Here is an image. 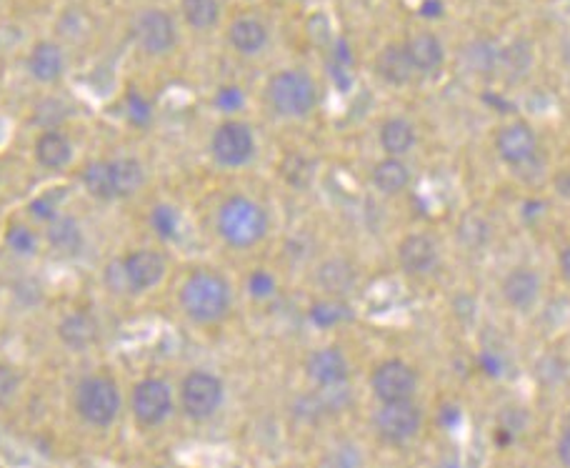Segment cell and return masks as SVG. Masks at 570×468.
<instances>
[{
  "label": "cell",
  "mask_w": 570,
  "mask_h": 468,
  "mask_svg": "<svg viewBox=\"0 0 570 468\" xmlns=\"http://www.w3.org/2000/svg\"><path fill=\"white\" fill-rule=\"evenodd\" d=\"M233 291L230 283L215 271H195L180 288V306L195 323H215L228 316Z\"/></svg>",
  "instance_id": "6da1fadb"
},
{
  "label": "cell",
  "mask_w": 570,
  "mask_h": 468,
  "mask_svg": "<svg viewBox=\"0 0 570 468\" xmlns=\"http://www.w3.org/2000/svg\"><path fill=\"white\" fill-rule=\"evenodd\" d=\"M220 238L233 248H253L268 233V213L260 203H255L248 196H230L225 198L218 211Z\"/></svg>",
  "instance_id": "7a4b0ae2"
},
{
  "label": "cell",
  "mask_w": 570,
  "mask_h": 468,
  "mask_svg": "<svg viewBox=\"0 0 570 468\" xmlns=\"http://www.w3.org/2000/svg\"><path fill=\"white\" fill-rule=\"evenodd\" d=\"M265 98L268 106L273 108L275 116L280 118H298L310 116L318 106V86L313 78L298 68L278 71L265 86Z\"/></svg>",
  "instance_id": "3957f363"
},
{
  "label": "cell",
  "mask_w": 570,
  "mask_h": 468,
  "mask_svg": "<svg viewBox=\"0 0 570 468\" xmlns=\"http://www.w3.org/2000/svg\"><path fill=\"white\" fill-rule=\"evenodd\" d=\"M75 411L90 426H110L120 413V391L105 376H90L75 391Z\"/></svg>",
  "instance_id": "277c9868"
},
{
  "label": "cell",
  "mask_w": 570,
  "mask_h": 468,
  "mask_svg": "<svg viewBox=\"0 0 570 468\" xmlns=\"http://www.w3.org/2000/svg\"><path fill=\"white\" fill-rule=\"evenodd\" d=\"M375 431L390 446H403V443L413 441L420 433L423 426V411L418 408V403L413 398L408 401H390L380 403V408L375 411Z\"/></svg>",
  "instance_id": "5b68a950"
},
{
  "label": "cell",
  "mask_w": 570,
  "mask_h": 468,
  "mask_svg": "<svg viewBox=\"0 0 570 468\" xmlns=\"http://www.w3.org/2000/svg\"><path fill=\"white\" fill-rule=\"evenodd\" d=\"M225 396L223 381L210 371H190L180 383V406L193 421H205L220 408Z\"/></svg>",
  "instance_id": "8992f818"
},
{
  "label": "cell",
  "mask_w": 570,
  "mask_h": 468,
  "mask_svg": "<svg viewBox=\"0 0 570 468\" xmlns=\"http://www.w3.org/2000/svg\"><path fill=\"white\" fill-rule=\"evenodd\" d=\"M133 41L148 56H165L178 43V28H175L173 16L163 8H148L138 13L133 21Z\"/></svg>",
  "instance_id": "52a82bcc"
},
{
  "label": "cell",
  "mask_w": 570,
  "mask_h": 468,
  "mask_svg": "<svg viewBox=\"0 0 570 468\" xmlns=\"http://www.w3.org/2000/svg\"><path fill=\"white\" fill-rule=\"evenodd\" d=\"M210 153H213L215 163L225 168L245 166L255 156L253 128L243 121L220 123L210 138Z\"/></svg>",
  "instance_id": "ba28073f"
},
{
  "label": "cell",
  "mask_w": 570,
  "mask_h": 468,
  "mask_svg": "<svg viewBox=\"0 0 570 468\" xmlns=\"http://www.w3.org/2000/svg\"><path fill=\"white\" fill-rule=\"evenodd\" d=\"M370 388L380 403L408 401L418 391V373L410 363L400 361V358H388L373 368Z\"/></svg>",
  "instance_id": "9c48e42d"
},
{
  "label": "cell",
  "mask_w": 570,
  "mask_h": 468,
  "mask_svg": "<svg viewBox=\"0 0 570 468\" xmlns=\"http://www.w3.org/2000/svg\"><path fill=\"white\" fill-rule=\"evenodd\" d=\"M130 406L140 426H160L173 413V391L160 378H145L133 388Z\"/></svg>",
  "instance_id": "30bf717a"
},
{
  "label": "cell",
  "mask_w": 570,
  "mask_h": 468,
  "mask_svg": "<svg viewBox=\"0 0 570 468\" xmlns=\"http://www.w3.org/2000/svg\"><path fill=\"white\" fill-rule=\"evenodd\" d=\"M125 273L130 293H143L158 286L165 276V258L153 248H140V251L128 253L120 261Z\"/></svg>",
  "instance_id": "8fae6325"
},
{
  "label": "cell",
  "mask_w": 570,
  "mask_h": 468,
  "mask_svg": "<svg viewBox=\"0 0 570 468\" xmlns=\"http://www.w3.org/2000/svg\"><path fill=\"white\" fill-rule=\"evenodd\" d=\"M495 151L508 166H525L538 153V136L528 123H508L495 133Z\"/></svg>",
  "instance_id": "7c38bea8"
},
{
  "label": "cell",
  "mask_w": 570,
  "mask_h": 468,
  "mask_svg": "<svg viewBox=\"0 0 570 468\" xmlns=\"http://www.w3.org/2000/svg\"><path fill=\"white\" fill-rule=\"evenodd\" d=\"M305 376L318 388H340L348 381V358L340 348L325 346L305 358Z\"/></svg>",
  "instance_id": "4fadbf2b"
},
{
  "label": "cell",
  "mask_w": 570,
  "mask_h": 468,
  "mask_svg": "<svg viewBox=\"0 0 570 468\" xmlns=\"http://www.w3.org/2000/svg\"><path fill=\"white\" fill-rule=\"evenodd\" d=\"M398 266L408 276H428L438 266V246L425 233H408L398 243Z\"/></svg>",
  "instance_id": "5bb4252c"
},
{
  "label": "cell",
  "mask_w": 570,
  "mask_h": 468,
  "mask_svg": "<svg viewBox=\"0 0 570 468\" xmlns=\"http://www.w3.org/2000/svg\"><path fill=\"white\" fill-rule=\"evenodd\" d=\"M500 293L508 306L525 311L533 306L540 296V276L535 268L530 266H515L505 273L503 283H500Z\"/></svg>",
  "instance_id": "9a60e30c"
},
{
  "label": "cell",
  "mask_w": 570,
  "mask_h": 468,
  "mask_svg": "<svg viewBox=\"0 0 570 468\" xmlns=\"http://www.w3.org/2000/svg\"><path fill=\"white\" fill-rule=\"evenodd\" d=\"M375 73L388 86H408L418 76L408 51H405V43H388L380 48V53L375 56Z\"/></svg>",
  "instance_id": "2e32d148"
},
{
  "label": "cell",
  "mask_w": 570,
  "mask_h": 468,
  "mask_svg": "<svg viewBox=\"0 0 570 468\" xmlns=\"http://www.w3.org/2000/svg\"><path fill=\"white\" fill-rule=\"evenodd\" d=\"M405 51H408L410 61H413L415 73H438L445 63V46L435 33L420 31L405 41Z\"/></svg>",
  "instance_id": "e0dca14e"
},
{
  "label": "cell",
  "mask_w": 570,
  "mask_h": 468,
  "mask_svg": "<svg viewBox=\"0 0 570 468\" xmlns=\"http://www.w3.org/2000/svg\"><path fill=\"white\" fill-rule=\"evenodd\" d=\"M65 71V53L58 43L40 41L35 43L28 56V73L38 83H55L60 81Z\"/></svg>",
  "instance_id": "ac0fdd59"
},
{
  "label": "cell",
  "mask_w": 570,
  "mask_h": 468,
  "mask_svg": "<svg viewBox=\"0 0 570 468\" xmlns=\"http://www.w3.org/2000/svg\"><path fill=\"white\" fill-rule=\"evenodd\" d=\"M228 41L240 56H255L268 46V26L260 18H235L228 28Z\"/></svg>",
  "instance_id": "d6986e66"
},
{
  "label": "cell",
  "mask_w": 570,
  "mask_h": 468,
  "mask_svg": "<svg viewBox=\"0 0 570 468\" xmlns=\"http://www.w3.org/2000/svg\"><path fill=\"white\" fill-rule=\"evenodd\" d=\"M380 138V148L385 151V156H395L403 158L405 153H410L415 148V141H418V131H415L413 123L408 118L393 116L388 121H383L378 131Z\"/></svg>",
  "instance_id": "ffe728a7"
},
{
  "label": "cell",
  "mask_w": 570,
  "mask_h": 468,
  "mask_svg": "<svg viewBox=\"0 0 570 468\" xmlns=\"http://www.w3.org/2000/svg\"><path fill=\"white\" fill-rule=\"evenodd\" d=\"M70 158H73V143L65 133L55 131V128L40 133V138L35 141V161L40 166L48 168V171H60V168L68 166Z\"/></svg>",
  "instance_id": "44dd1931"
},
{
  "label": "cell",
  "mask_w": 570,
  "mask_h": 468,
  "mask_svg": "<svg viewBox=\"0 0 570 468\" xmlns=\"http://www.w3.org/2000/svg\"><path fill=\"white\" fill-rule=\"evenodd\" d=\"M370 181L383 196H398L410 186V168L405 166L403 158L385 156L373 166Z\"/></svg>",
  "instance_id": "7402d4cb"
},
{
  "label": "cell",
  "mask_w": 570,
  "mask_h": 468,
  "mask_svg": "<svg viewBox=\"0 0 570 468\" xmlns=\"http://www.w3.org/2000/svg\"><path fill=\"white\" fill-rule=\"evenodd\" d=\"M315 278L330 298H343L355 286V268L343 258H330L318 268Z\"/></svg>",
  "instance_id": "603a6c76"
},
{
  "label": "cell",
  "mask_w": 570,
  "mask_h": 468,
  "mask_svg": "<svg viewBox=\"0 0 570 468\" xmlns=\"http://www.w3.org/2000/svg\"><path fill=\"white\" fill-rule=\"evenodd\" d=\"M45 238H48L50 248L60 256H75L83 248V231L68 216H55L45 231Z\"/></svg>",
  "instance_id": "cb8c5ba5"
},
{
  "label": "cell",
  "mask_w": 570,
  "mask_h": 468,
  "mask_svg": "<svg viewBox=\"0 0 570 468\" xmlns=\"http://www.w3.org/2000/svg\"><path fill=\"white\" fill-rule=\"evenodd\" d=\"M110 171H113L115 198H130L143 188L145 168L135 158H115L110 161Z\"/></svg>",
  "instance_id": "d4e9b609"
},
{
  "label": "cell",
  "mask_w": 570,
  "mask_h": 468,
  "mask_svg": "<svg viewBox=\"0 0 570 468\" xmlns=\"http://www.w3.org/2000/svg\"><path fill=\"white\" fill-rule=\"evenodd\" d=\"M60 338L70 348H88L98 338V323L88 313H70L58 326Z\"/></svg>",
  "instance_id": "484cf974"
},
{
  "label": "cell",
  "mask_w": 570,
  "mask_h": 468,
  "mask_svg": "<svg viewBox=\"0 0 570 468\" xmlns=\"http://www.w3.org/2000/svg\"><path fill=\"white\" fill-rule=\"evenodd\" d=\"M83 186H85V191L95 198V201H115L110 161L88 163L83 171Z\"/></svg>",
  "instance_id": "4316f807"
},
{
  "label": "cell",
  "mask_w": 570,
  "mask_h": 468,
  "mask_svg": "<svg viewBox=\"0 0 570 468\" xmlns=\"http://www.w3.org/2000/svg\"><path fill=\"white\" fill-rule=\"evenodd\" d=\"M183 18L193 31H210L220 18L218 0H183Z\"/></svg>",
  "instance_id": "83f0119b"
},
{
  "label": "cell",
  "mask_w": 570,
  "mask_h": 468,
  "mask_svg": "<svg viewBox=\"0 0 570 468\" xmlns=\"http://www.w3.org/2000/svg\"><path fill=\"white\" fill-rule=\"evenodd\" d=\"M350 316H353V311L340 298H325V301L313 303V308H310V321L320 328L338 326V323L348 321Z\"/></svg>",
  "instance_id": "f1b7e54d"
},
{
  "label": "cell",
  "mask_w": 570,
  "mask_h": 468,
  "mask_svg": "<svg viewBox=\"0 0 570 468\" xmlns=\"http://www.w3.org/2000/svg\"><path fill=\"white\" fill-rule=\"evenodd\" d=\"M498 66L508 73V78H520L528 73V68L533 66V48L525 41L513 43L508 51H503L498 56Z\"/></svg>",
  "instance_id": "f546056e"
},
{
  "label": "cell",
  "mask_w": 570,
  "mask_h": 468,
  "mask_svg": "<svg viewBox=\"0 0 570 468\" xmlns=\"http://www.w3.org/2000/svg\"><path fill=\"white\" fill-rule=\"evenodd\" d=\"M150 226H153V231L158 233L160 238L173 241V238L178 236V228H180L178 211L170 206H155L153 213H150Z\"/></svg>",
  "instance_id": "4dcf8cb0"
},
{
  "label": "cell",
  "mask_w": 570,
  "mask_h": 468,
  "mask_svg": "<svg viewBox=\"0 0 570 468\" xmlns=\"http://www.w3.org/2000/svg\"><path fill=\"white\" fill-rule=\"evenodd\" d=\"M498 56L500 53H495V48L490 46V43H483V41L473 43V46L468 48V58L478 73L493 71V68L498 66Z\"/></svg>",
  "instance_id": "1f68e13d"
},
{
  "label": "cell",
  "mask_w": 570,
  "mask_h": 468,
  "mask_svg": "<svg viewBox=\"0 0 570 468\" xmlns=\"http://www.w3.org/2000/svg\"><path fill=\"white\" fill-rule=\"evenodd\" d=\"M313 166H310L308 161H305L303 156H298V153H288L285 156V166H283V176L288 178L290 183H295V186H300V183L310 181V176H313Z\"/></svg>",
  "instance_id": "d6a6232c"
},
{
  "label": "cell",
  "mask_w": 570,
  "mask_h": 468,
  "mask_svg": "<svg viewBox=\"0 0 570 468\" xmlns=\"http://www.w3.org/2000/svg\"><path fill=\"white\" fill-rule=\"evenodd\" d=\"M125 108H128V118L133 126H148L150 118H153V108H150V103L135 91H130L128 98H125Z\"/></svg>",
  "instance_id": "836d02e7"
},
{
  "label": "cell",
  "mask_w": 570,
  "mask_h": 468,
  "mask_svg": "<svg viewBox=\"0 0 570 468\" xmlns=\"http://www.w3.org/2000/svg\"><path fill=\"white\" fill-rule=\"evenodd\" d=\"M248 291L253 298H270L275 291V281L268 271H255L248 278Z\"/></svg>",
  "instance_id": "e575fe53"
},
{
  "label": "cell",
  "mask_w": 570,
  "mask_h": 468,
  "mask_svg": "<svg viewBox=\"0 0 570 468\" xmlns=\"http://www.w3.org/2000/svg\"><path fill=\"white\" fill-rule=\"evenodd\" d=\"M243 91L240 88H235V86H225V88H220L218 91V96H215V106L220 108V111H225V113H235L238 108H243Z\"/></svg>",
  "instance_id": "d590c367"
},
{
  "label": "cell",
  "mask_w": 570,
  "mask_h": 468,
  "mask_svg": "<svg viewBox=\"0 0 570 468\" xmlns=\"http://www.w3.org/2000/svg\"><path fill=\"white\" fill-rule=\"evenodd\" d=\"M20 386V376L10 366H0V403H8Z\"/></svg>",
  "instance_id": "8d00e7d4"
},
{
  "label": "cell",
  "mask_w": 570,
  "mask_h": 468,
  "mask_svg": "<svg viewBox=\"0 0 570 468\" xmlns=\"http://www.w3.org/2000/svg\"><path fill=\"white\" fill-rule=\"evenodd\" d=\"M105 283H108V286L113 288L115 293H130L128 283H125V273H123V266H120V261L110 263L108 271H105Z\"/></svg>",
  "instance_id": "74e56055"
},
{
  "label": "cell",
  "mask_w": 570,
  "mask_h": 468,
  "mask_svg": "<svg viewBox=\"0 0 570 468\" xmlns=\"http://www.w3.org/2000/svg\"><path fill=\"white\" fill-rule=\"evenodd\" d=\"M30 211H33L35 218H43V221H53V218L58 216V208H55V203L50 201L48 196L38 198V201L30 206Z\"/></svg>",
  "instance_id": "f35d334b"
},
{
  "label": "cell",
  "mask_w": 570,
  "mask_h": 468,
  "mask_svg": "<svg viewBox=\"0 0 570 468\" xmlns=\"http://www.w3.org/2000/svg\"><path fill=\"white\" fill-rule=\"evenodd\" d=\"M8 241H10V246H13L15 251H20V253H25V251H30V248H33V236H30L25 228H13V231L8 233Z\"/></svg>",
  "instance_id": "ab89813d"
},
{
  "label": "cell",
  "mask_w": 570,
  "mask_h": 468,
  "mask_svg": "<svg viewBox=\"0 0 570 468\" xmlns=\"http://www.w3.org/2000/svg\"><path fill=\"white\" fill-rule=\"evenodd\" d=\"M555 453H558V461L563 463L565 468H570V431L560 433L558 446H555Z\"/></svg>",
  "instance_id": "60d3db41"
},
{
  "label": "cell",
  "mask_w": 570,
  "mask_h": 468,
  "mask_svg": "<svg viewBox=\"0 0 570 468\" xmlns=\"http://www.w3.org/2000/svg\"><path fill=\"white\" fill-rule=\"evenodd\" d=\"M558 268L560 276H563L565 283H570V246H565L558 256Z\"/></svg>",
  "instance_id": "b9f144b4"
},
{
  "label": "cell",
  "mask_w": 570,
  "mask_h": 468,
  "mask_svg": "<svg viewBox=\"0 0 570 468\" xmlns=\"http://www.w3.org/2000/svg\"><path fill=\"white\" fill-rule=\"evenodd\" d=\"M443 13V6L440 0H425L423 3V16H440Z\"/></svg>",
  "instance_id": "7bdbcfd3"
},
{
  "label": "cell",
  "mask_w": 570,
  "mask_h": 468,
  "mask_svg": "<svg viewBox=\"0 0 570 468\" xmlns=\"http://www.w3.org/2000/svg\"><path fill=\"white\" fill-rule=\"evenodd\" d=\"M563 431H570V411H568V416H565V423H563Z\"/></svg>",
  "instance_id": "ee69618b"
}]
</instances>
